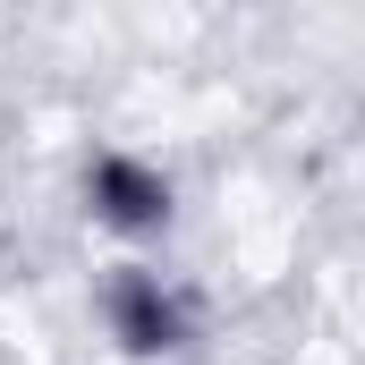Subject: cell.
<instances>
[{"label": "cell", "mask_w": 365, "mask_h": 365, "mask_svg": "<svg viewBox=\"0 0 365 365\" xmlns=\"http://www.w3.org/2000/svg\"><path fill=\"white\" fill-rule=\"evenodd\" d=\"M102 331H110L128 357H187L195 331H204V297H195L179 272L128 255V264L102 272Z\"/></svg>", "instance_id": "1"}, {"label": "cell", "mask_w": 365, "mask_h": 365, "mask_svg": "<svg viewBox=\"0 0 365 365\" xmlns=\"http://www.w3.org/2000/svg\"><path fill=\"white\" fill-rule=\"evenodd\" d=\"M86 212L110 238H162L179 221V179L136 145H102L86 162Z\"/></svg>", "instance_id": "2"}]
</instances>
